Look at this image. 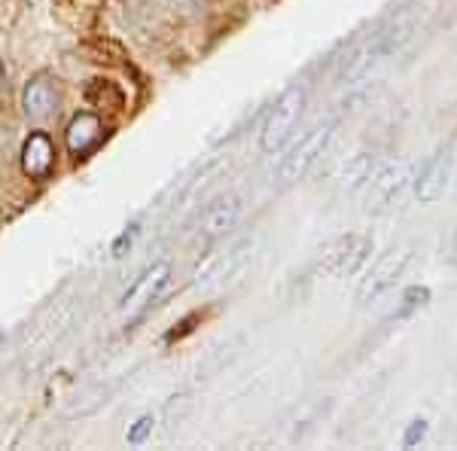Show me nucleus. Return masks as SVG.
<instances>
[{
  "label": "nucleus",
  "mask_w": 457,
  "mask_h": 451,
  "mask_svg": "<svg viewBox=\"0 0 457 451\" xmlns=\"http://www.w3.org/2000/svg\"><path fill=\"white\" fill-rule=\"evenodd\" d=\"M153 424H156V421H153V415L137 418L135 424L129 427V446H144V442H146V436L153 433Z\"/></svg>",
  "instance_id": "nucleus-17"
},
{
  "label": "nucleus",
  "mask_w": 457,
  "mask_h": 451,
  "mask_svg": "<svg viewBox=\"0 0 457 451\" xmlns=\"http://www.w3.org/2000/svg\"><path fill=\"white\" fill-rule=\"evenodd\" d=\"M427 433H430V424H427V418H415L409 427H405V433H403V446H405V448L421 446V442L427 439Z\"/></svg>",
  "instance_id": "nucleus-16"
},
{
  "label": "nucleus",
  "mask_w": 457,
  "mask_h": 451,
  "mask_svg": "<svg viewBox=\"0 0 457 451\" xmlns=\"http://www.w3.org/2000/svg\"><path fill=\"white\" fill-rule=\"evenodd\" d=\"M308 107V88L293 83L287 86L281 95L275 98V104L269 107L260 131V146L265 153H281L287 144L293 140V135L299 131V122L305 116Z\"/></svg>",
  "instance_id": "nucleus-1"
},
{
  "label": "nucleus",
  "mask_w": 457,
  "mask_h": 451,
  "mask_svg": "<svg viewBox=\"0 0 457 451\" xmlns=\"http://www.w3.org/2000/svg\"><path fill=\"white\" fill-rule=\"evenodd\" d=\"M375 171H378V168H375L372 153H360V156H353L348 162V168H345V183H348L351 189H363L366 183L372 180Z\"/></svg>",
  "instance_id": "nucleus-14"
},
{
  "label": "nucleus",
  "mask_w": 457,
  "mask_h": 451,
  "mask_svg": "<svg viewBox=\"0 0 457 451\" xmlns=\"http://www.w3.org/2000/svg\"><path fill=\"white\" fill-rule=\"evenodd\" d=\"M405 31H409V28L396 25V21L387 28H381V31H375L363 46H357L348 55V62L342 64V73H338V83L357 86V83H363V79H370L372 71L378 68V64L405 40Z\"/></svg>",
  "instance_id": "nucleus-3"
},
{
  "label": "nucleus",
  "mask_w": 457,
  "mask_h": 451,
  "mask_svg": "<svg viewBox=\"0 0 457 451\" xmlns=\"http://www.w3.org/2000/svg\"><path fill=\"white\" fill-rule=\"evenodd\" d=\"M336 135H338V120H327V122L314 125V129L281 159V165H278V171H275L278 183H281V187H293V183L305 180L317 162L329 153Z\"/></svg>",
  "instance_id": "nucleus-2"
},
{
  "label": "nucleus",
  "mask_w": 457,
  "mask_h": 451,
  "mask_svg": "<svg viewBox=\"0 0 457 451\" xmlns=\"http://www.w3.org/2000/svg\"><path fill=\"white\" fill-rule=\"evenodd\" d=\"M452 165H454L452 150H439V153H433L421 168H418L415 183H411L418 202L433 205L445 196V187H448V180H452Z\"/></svg>",
  "instance_id": "nucleus-7"
},
{
  "label": "nucleus",
  "mask_w": 457,
  "mask_h": 451,
  "mask_svg": "<svg viewBox=\"0 0 457 451\" xmlns=\"http://www.w3.org/2000/svg\"><path fill=\"white\" fill-rule=\"evenodd\" d=\"M168 278H171V263H165V260L153 263L150 269H144V275L122 293L120 308H122V312H129V314L144 312L146 305H153V302L159 299V293L165 290Z\"/></svg>",
  "instance_id": "nucleus-8"
},
{
  "label": "nucleus",
  "mask_w": 457,
  "mask_h": 451,
  "mask_svg": "<svg viewBox=\"0 0 457 451\" xmlns=\"http://www.w3.org/2000/svg\"><path fill=\"white\" fill-rule=\"evenodd\" d=\"M411 263V250L409 247H390L385 256L370 269V275L360 280L357 287V302H375L381 293H387L390 287H396V280L403 278L405 265Z\"/></svg>",
  "instance_id": "nucleus-6"
},
{
  "label": "nucleus",
  "mask_w": 457,
  "mask_h": 451,
  "mask_svg": "<svg viewBox=\"0 0 457 451\" xmlns=\"http://www.w3.org/2000/svg\"><path fill=\"white\" fill-rule=\"evenodd\" d=\"M4 86H6V71H4V62H0V92H4Z\"/></svg>",
  "instance_id": "nucleus-19"
},
{
  "label": "nucleus",
  "mask_w": 457,
  "mask_h": 451,
  "mask_svg": "<svg viewBox=\"0 0 457 451\" xmlns=\"http://www.w3.org/2000/svg\"><path fill=\"white\" fill-rule=\"evenodd\" d=\"M448 263L457 269V229L452 232V241H448Z\"/></svg>",
  "instance_id": "nucleus-18"
},
{
  "label": "nucleus",
  "mask_w": 457,
  "mask_h": 451,
  "mask_svg": "<svg viewBox=\"0 0 457 451\" xmlns=\"http://www.w3.org/2000/svg\"><path fill=\"white\" fill-rule=\"evenodd\" d=\"M415 159H400V162H390V165L378 168V171L372 174V180L366 183V211H390L396 202L405 196V192L411 189V183H415Z\"/></svg>",
  "instance_id": "nucleus-4"
},
{
  "label": "nucleus",
  "mask_w": 457,
  "mask_h": 451,
  "mask_svg": "<svg viewBox=\"0 0 457 451\" xmlns=\"http://www.w3.org/2000/svg\"><path fill=\"white\" fill-rule=\"evenodd\" d=\"M21 104H25L28 120L43 122L58 110V88L53 83V77L46 73H37L31 83L25 86V95H21Z\"/></svg>",
  "instance_id": "nucleus-10"
},
{
  "label": "nucleus",
  "mask_w": 457,
  "mask_h": 451,
  "mask_svg": "<svg viewBox=\"0 0 457 451\" xmlns=\"http://www.w3.org/2000/svg\"><path fill=\"white\" fill-rule=\"evenodd\" d=\"M21 168H25V174L34 177V180H43V177L53 174L55 146H53V140H49V135L34 131V135L25 140V146H21Z\"/></svg>",
  "instance_id": "nucleus-11"
},
{
  "label": "nucleus",
  "mask_w": 457,
  "mask_h": 451,
  "mask_svg": "<svg viewBox=\"0 0 457 451\" xmlns=\"http://www.w3.org/2000/svg\"><path fill=\"white\" fill-rule=\"evenodd\" d=\"M250 250H253V244L250 241H241V244H235L232 250H228V254L223 256V260H220L217 265H213V269L208 271V284H220V280H226L228 275H235V271L241 269V265L247 263V256H250Z\"/></svg>",
  "instance_id": "nucleus-13"
},
{
  "label": "nucleus",
  "mask_w": 457,
  "mask_h": 451,
  "mask_svg": "<svg viewBox=\"0 0 457 451\" xmlns=\"http://www.w3.org/2000/svg\"><path fill=\"white\" fill-rule=\"evenodd\" d=\"M372 254V238L370 235H348V238L336 241L333 250L323 256V265H327L333 275H353Z\"/></svg>",
  "instance_id": "nucleus-9"
},
{
  "label": "nucleus",
  "mask_w": 457,
  "mask_h": 451,
  "mask_svg": "<svg viewBox=\"0 0 457 451\" xmlns=\"http://www.w3.org/2000/svg\"><path fill=\"white\" fill-rule=\"evenodd\" d=\"M64 138H68L71 153H77V156H88V153L104 140V122H101L95 113H77L71 120L68 131H64Z\"/></svg>",
  "instance_id": "nucleus-12"
},
{
  "label": "nucleus",
  "mask_w": 457,
  "mask_h": 451,
  "mask_svg": "<svg viewBox=\"0 0 457 451\" xmlns=\"http://www.w3.org/2000/svg\"><path fill=\"white\" fill-rule=\"evenodd\" d=\"M427 305H430V287H409V290L403 293V305L396 308L394 317H409Z\"/></svg>",
  "instance_id": "nucleus-15"
},
{
  "label": "nucleus",
  "mask_w": 457,
  "mask_h": 451,
  "mask_svg": "<svg viewBox=\"0 0 457 451\" xmlns=\"http://www.w3.org/2000/svg\"><path fill=\"white\" fill-rule=\"evenodd\" d=\"M241 220V198L232 196V192H223V196L211 198L208 205L202 208L195 220V235L198 241L211 244V241H220L238 226Z\"/></svg>",
  "instance_id": "nucleus-5"
}]
</instances>
